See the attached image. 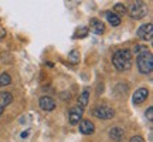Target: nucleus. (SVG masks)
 I'll return each mask as SVG.
<instances>
[{"label":"nucleus","instance_id":"1","mask_svg":"<svg viewBox=\"0 0 153 142\" xmlns=\"http://www.w3.org/2000/svg\"><path fill=\"white\" fill-rule=\"evenodd\" d=\"M112 64L118 71H126L129 70L133 64V57H132L131 50H116L112 55Z\"/></svg>","mask_w":153,"mask_h":142},{"label":"nucleus","instance_id":"2","mask_svg":"<svg viewBox=\"0 0 153 142\" xmlns=\"http://www.w3.org/2000/svg\"><path fill=\"white\" fill-rule=\"evenodd\" d=\"M136 66L139 72L142 74H150L153 70V55L150 51L143 53V54L137 55L136 58Z\"/></svg>","mask_w":153,"mask_h":142},{"label":"nucleus","instance_id":"3","mask_svg":"<svg viewBox=\"0 0 153 142\" xmlns=\"http://www.w3.org/2000/svg\"><path fill=\"white\" fill-rule=\"evenodd\" d=\"M129 16L132 19H135V20H140L143 17L146 16V13H148V9H146V4L143 3V1H133L131 6H129Z\"/></svg>","mask_w":153,"mask_h":142},{"label":"nucleus","instance_id":"4","mask_svg":"<svg viewBox=\"0 0 153 142\" xmlns=\"http://www.w3.org/2000/svg\"><path fill=\"white\" fill-rule=\"evenodd\" d=\"M94 117H97L99 120H112L115 115V111L111 108L109 105H98V107H95L92 111Z\"/></svg>","mask_w":153,"mask_h":142},{"label":"nucleus","instance_id":"5","mask_svg":"<svg viewBox=\"0 0 153 142\" xmlns=\"http://www.w3.org/2000/svg\"><path fill=\"white\" fill-rule=\"evenodd\" d=\"M137 37L143 41H152L153 40V24L146 23L137 28Z\"/></svg>","mask_w":153,"mask_h":142},{"label":"nucleus","instance_id":"6","mask_svg":"<svg viewBox=\"0 0 153 142\" xmlns=\"http://www.w3.org/2000/svg\"><path fill=\"white\" fill-rule=\"evenodd\" d=\"M82 114H84V109L81 107H72L68 112V121L71 125H78V122H81L82 120Z\"/></svg>","mask_w":153,"mask_h":142},{"label":"nucleus","instance_id":"7","mask_svg":"<svg viewBox=\"0 0 153 142\" xmlns=\"http://www.w3.org/2000/svg\"><path fill=\"white\" fill-rule=\"evenodd\" d=\"M148 97H149L148 90H146V88H139V90H136L135 94H133L132 102H133L135 105H139V104H142V102H145V101L148 99Z\"/></svg>","mask_w":153,"mask_h":142},{"label":"nucleus","instance_id":"8","mask_svg":"<svg viewBox=\"0 0 153 142\" xmlns=\"http://www.w3.org/2000/svg\"><path fill=\"white\" fill-rule=\"evenodd\" d=\"M79 132L84 134V135H92L95 132L94 122L89 120H81V122H79Z\"/></svg>","mask_w":153,"mask_h":142},{"label":"nucleus","instance_id":"9","mask_svg":"<svg viewBox=\"0 0 153 142\" xmlns=\"http://www.w3.org/2000/svg\"><path fill=\"white\" fill-rule=\"evenodd\" d=\"M38 105L43 111H53L55 108V101L51 97H41L38 99Z\"/></svg>","mask_w":153,"mask_h":142},{"label":"nucleus","instance_id":"10","mask_svg":"<svg viewBox=\"0 0 153 142\" xmlns=\"http://www.w3.org/2000/svg\"><path fill=\"white\" fill-rule=\"evenodd\" d=\"M89 28L91 31H94L95 34H104L105 31V24L99 19H91L89 20Z\"/></svg>","mask_w":153,"mask_h":142},{"label":"nucleus","instance_id":"11","mask_svg":"<svg viewBox=\"0 0 153 142\" xmlns=\"http://www.w3.org/2000/svg\"><path fill=\"white\" fill-rule=\"evenodd\" d=\"M13 102V95L10 93H0V115L4 112L7 105Z\"/></svg>","mask_w":153,"mask_h":142},{"label":"nucleus","instance_id":"12","mask_svg":"<svg viewBox=\"0 0 153 142\" xmlns=\"http://www.w3.org/2000/svg\"><path fill=\"white\" fill-rule=\"evenodd\" d=\"M123 135H125V132H123V129L119 128V126H114V128L109 129V138L115 142H120L123 139Z\"/></svg>","mask_w":153,"mask_h":142},{"label":"nucleus","instance_id":"13","mask_svg":"<svg viewBox=\"0 0 153 142\" xmlns=\"http://www.w3.org/2000/svg\"><path fill=\"white\" fill-rule=\"evenodd\" d=\"M88 102H89V90L85 88L81 93V95L78 97V107H81V108L84 109L88 105Z\"/></svg>","mask_w":153,"mask_h":142},{"label":"nucleus","instance_id":"14","mask_svg":"<svg viewBox=\"0 0 153 142\" xmlns=\"http://www.w3.org/2000/svg\"><path fill=\"white\" fill-rule=\"evenodd\" d=\"M105 16H106V20L112 24V27H116V26L120 24V17L118 14H115L114 11H106Z\"/></svg>","mask_w":153,"mask_h":142},{"label":"nucleus","instance_id":"15","mask_svg":"<svg viewBox=\"0 0 153 142\" xmlns=\"http://www.w3.org/2000/svg\"><path fill=\"white\" fill-rule=\"evenodd\" d=\"M88 33H89V28L88 27H78V30L72 36V38H84L88 36Z\"/></svg>","mask_w":153,"mask_h":142},{"label":"nucleus","instance_id":"16","mask_svg":"<svg viewBox=\"0 0 153 142\" xmlns=\"http://www.w3.org/2000/svg\"><path fill=\"white\" fill-rule=\"evenodd\" d=\"M10 82H11V77L9 75V72H1L0 74V87L10 85Z\"/></svg>","mask_w":153,"mask_h":142},{"label":"nucleus","instance_id":"17","mask_svg":"<svg viewBox=\"0 0 153 142\" xmlns=\"http://www.w3.org/2000/svg\"><path fill=\"white\" fill-rule=\"evenodd\" d=\"M68 60L71 61L72 64H78L79 63V51L78 50H71V53L68 54Z\"/></svg>","mask_w":153,"mask_h":142},{"label":"nucleus","instance_id":"18","mask_svg":"<svg viewBox=\"0 0 153 142\" xmlns=\"http://www.w3.org/2000/svg\"><path fill=\"white\" fill-rule=\"evenodd\" d=\"M148 51H149V49L146 46H142V44H137V46H135V49H133V53L136 55H140L143 53H148Z\"/></svg>","mask_w":153,"mask_h":142},{"label":"nucleus","instance_id":"19","mask_svg":"<svg viewBox=\"0 0 153 142\" xmlns=\"http://www.w3.org/2000/svg\"><path fill=\"white\" fill-rule=\"evenodd\" d=\"M114 13L116 14V13H119V14H125L126 13V7L123 3H116L114 7Z\"/></svg>","mask_w":153,"mask_h":142},{"label":"nucleus","instance_id":"20","mask_svg":"<svg viewBox=\"0 0 153 142\" xmlns=\"http://www.w3.org/2000/svg\"><path fill=\"white\" fill-rule=\"evenodd\" d=\"M146 118H148V121L153 120V107H149L148 108V111H146Z\"/></svg>","mask_w":153,"mask_h":142},{"label":"nucleus","instance_id":"21","mask_svg":"<svg viewBox=\"0 0 153 142\" xmlns=\"http://www.w3.org/2000/svg\"><path fill=\"white\" fill-rule=\"evenodd\" d=\"M129 142H146L145 139H143L142 137H139V135H136V137H132L131 138V141Z\"/></svg>","mask_w":153,"mask_h":142},{"label":"nucleus","instance_id":"22","mask_svg":"<svg viewBox=\"0 0 153 142\" xmlns=\"http://www.w3.org/2000/svg\"><path fill=\"white\" fill-rule=\"evenodd\" d=\"M27 135H28V134H27V131H24V132H23V134H22V138H26V137H27Z\"/></svg>","mask_w":153,"mask_h":142}]
</instances>
